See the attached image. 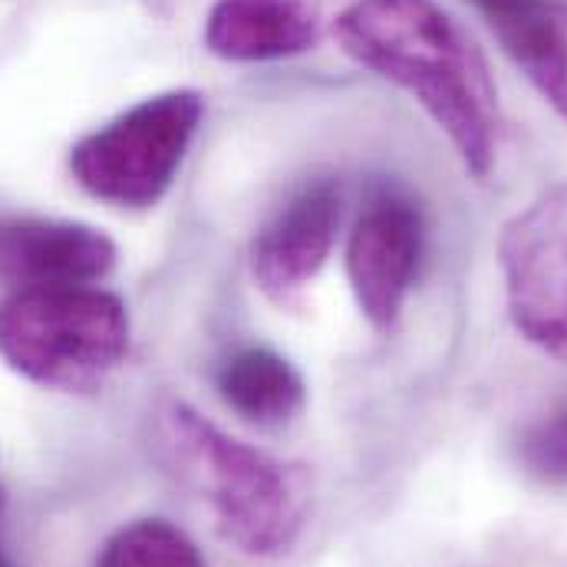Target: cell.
I'll return each instance as SVG.
<instances>
[{
	"label": "cell",
	"instance_id": "obj_16",
	"mask_svg": "<svg viewBox=\"0 0 567 567\" xmlns=\"http://www.w3.org/2000/svg\"><path fill=\"white\" fill-rule=\"evenodd\" d=\"M0 567H7V561H3V558H0Z\"/></svg>",
	"mask_w": 567,
	"mask_h": 567
},
{
	"label": "cell",
	"instance_id": "obj_8",
	"mask_svg": "<svg viewBox=\"0 0 567 567\" xmlns=\"http://www.w3.org/2000/svg\"><path fill=\"white\" fill-rule=\"evenodd\" d=\"M116 265L106 231L83 221H17L0 228V281L23 287H90Z\"/></svg>",
	"mask_w": 567,
	"mask_h": 567
},
{
	"label": "cell",
	"instance_id": "obj_2",
	"mask_svg": "<svg viewBox=\"0 0 567 567\" xmlns=\"http://www.w3.org/2000/svg\"><path fill=\"white\" fill-rule=\"evenodd\" d=\"M158 439L175 472L205 498L215 532L248 558L287 555L310 512L303 465L228 435L188 403L158 413Z\"/></svg>",
	"mask_w": 567,
	"mask_h": 567
},
{
	"label": "cell",
	"instance_id": "obj_5",
	"mask_svg": "<svg viewBox=\"0 0 567 567\" xmlns=\"http://www.w3.org/2000/svg\"><path fill=\"white\" fill-rule=\"evenodd\" d=\"M498 268L512 327L542 353L567 360V182L505 221Z\"/></svg>",
	"mask_w": 567,
	"mask_h": 567
},
{
	"label": "cell",
	"instance_id": "obj_15",
	"mask_svg": "<svg viewBox=\"0 0 567 567\" xmlns=\"http://www.w3.org/2000/svg\"><path fill=\"white\" fill-rule=\"evenodd\" d=\"M0 505H3V488H0Z\"/></svg>",
	"mask_w": 567,
	"mask_h": 567
},
{
	"label": "cell",
	"instance_id": "obj_9",
	"mask_svg": "<svg viewBox=\"0 0 567 567\" xmlns=\"http://www.w3.org/2000/svg\"><path fill=\"white\" fill-rule=\"evenodd\" d=\"M320 40L313 0H215L205 47L228 63H268L307 53Z\"/></svg>",
	"mask_w": 567,
	"mask_h": 567
},
{
	"label": "cell",
	"instance_id": "obj_1",
	"mask_svg": "<svg viewBox=\"0 0 567 567\" xmlns=\"http://www.w3.org/2000/svg\"><path fill=\"white\" fill-rule=\"evenodd\" d=\"M340 50L410 93L462 165L485 178L502 140L498 86L465 27L435 0H357L333 20Z\"/></svg>",
	"mask_w": 567,
	"mask_h": 567
},
{
	"label": "cell",
	"instance_id": "obj_11",
	"mask_svg": "<svg viewBox=\"0 0 567 567\" xmlns=\"http://www.w3.org/2000/svg\"><path fill=\"white\" fill-rule=\"evenodd\" d=\"M492 33L532 86L567 120V0H525Z\"/></svg>",
	"mask_w": 567,
	"mask_h": 567
},
{
	"label": "cell",
	"instance_id": "obj_3",
	"mask_svg": "<svg viewBox=\"0 0 567 567\" xmlns=\"http://www.w3.org/2000/svg\"><path fill=\"white\" fill-rule=\"evenodd\" d=\"M130 353V310L100 287H23L0 300V360L23 380L93 393Z\"/></svg>",
	"mask_w": 567,
	"mask_h": 567
},
{
	"label": "cell",
	"instance_id": "obj_10",
	"mask_svg": "<svg viewBox=\"0 0 567 567\" xmlns=\"http://www.w3.org/2000/svg\"><path fill=\"white\" fill-rule=\"evenodd\" d=\"M218 393L238 420L258 429L293 423L307 403V390L293 363L268 347L235 350L218 370Z\"/></svg>",
	"mask_w": 567,
	"mask_h": 567
},
{
	"label": "cell",
	"instance_id": "obj_6",
	"mask_svg": "<svg viewBox=\"0 0 567 567\" xmlns=\"http://www.w3.org/2000/svg\"><path fill=\"white\" fill-rule=\"evenodd\" d=\"M423 241L425 221L416 198L396 185H380L347 241V281L373 330L390 333L400 323Z\"/></svg>",
	"mask_w": 567,
	"mask_h": 567
},
{
	"label": "cell",
	"instance_id": "obj_13",
	"mask_svg": "<svg viewBox=\"0 0 567 567\" xmlns=\"http://www.w3.org/2000/svg\"><path fill=\"white\" fill-rule=\"evenodd\" d=\"M518 458L538 482L567 485V403L522 435Z\"/></svg>",
	"mask_w": 567,
	"mask_h": 567
},
{
	"label": "cell",
	"instance_id": "obj_12",
	"mask_svg": "<svg viewBox=\"0 0 567 567\" xmlns=\"http://www.w3.org/2000/svg\"><path fill=\"white\" fill-rule=\"evenodd\" d=\"M96 567H208L198 545L165 518H140L120 528L100 551Z\"/></svg>",
	"mask_w": 567,
	"mask_h": 567
},
{
	"label": "cell",
	"instance_id": "obj_14",
	"mask_svg": "<svg viewBox=\"0 0 567 567\" xmlns=\"http://www.w3.org/2000/svg\"><path fill=\"white\" fill-rule=\"evenodd\" d=\"M485 20H488V27L492 23H498V20H505L508 13H515L525 0H468Z\"/></svg>",
	"mask_w": 567,
	"mask_h": 567
},
{
	"label": "cell",
	"instance_id": "obj_7",
	"mask_svg": "<svg viewBox=\"0 0 567 567\" xmlns=\"http://www.w3.org/2000/svg\"><path fill=\"white\" fill-rule=\"evenodd\" d=\"M340 231V188L330 178L307 182L265 221L251 241L255 284L275 300H293L327 265Z\"/></svg>",
	"mask_w": 567,
	"mask_h": 567
},
{
	"label": "cell",
	"instance_id": "obj_4",
	"mask_svg": "<svg viewBox=\"0 0 567 567\" xmlns=\"http://www.w3.org/2000/svg\"><path fill=\"white\" fill-rule=\"evenodd\" d=\"M205 96L168 90L120 113L70 148L76 185L116 208H152L172 188L188 145L198 136Z\"/></svg>",
	"mask_w": 567,
	"mask_h": 567
}]
</instances>
